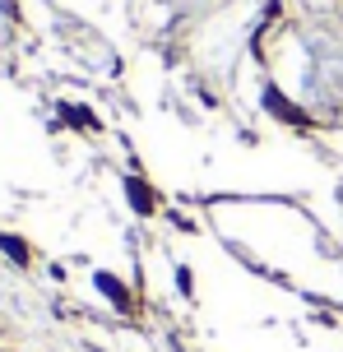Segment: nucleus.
Segmentation results:
<instances>
[{
  "label": "nucleus",
  "mask_w": 343,
  "mask_h": 352,
  "mask_svg": "<svg viewBox=\"0 0 343 352\" xmlns=\"http://www.w3.org/2000/svg\"><path fill=\"white\" fill-rule=\"evenodd\" d=\"M126 195H130V204H135L140 213H153V209H158V199H153V190H148V186L140 181V176H130V181H126Z\"/></svg>",
  "instance_id": "f257e3e1"
},
{
  "label": "nucleus",
  "mask_w": 343,
  "mask_h": 352,
  "mask_svg": "<svg viewBox=\"0 0 343 352\" xmlns=\"http://www.w3.org/2000/svg\"><path fill=\"white\" fill-rule=\"evenodd\" d=\"M265 102H269L274 116H283V121H302V111H292V102L278 93V88H265Z\"/></svg>",
  "instance_id": "f03ea898"
},
{
  "label": "nucleus",
  "mask_w": 343,
  "mask_h": 352,
  "mask_svg": "<svg viewBox=\"0 0 343 352\" xmlns=\"http://www.w3.org/2000/svg\"><path fill=\"white\" fill-rule=\"evenodd\" d=\"M98 287H102V292H107V297L116 301V306H121V311H126V306H130V297H126V287H121V283L111 278V274H98Z\"/></svg>",
  "instance_id": "7ed1b4c3"
},
{
  "label": "nucleus",
  "mask_w": 343,
  "mask_h": 352,
  "mask_svg": "<svg viewBox=\"0 0 343 352\" xmlns=\"http://www.w3.org/2000/svg\"><path fill=\"white\" fill-rule=\"evenodd\" d=\"M0 250H10V260H28V246H23V241H19V236H5V232H0Z\"/></svg>",
  "instance_id": "20e7f679"
},
{
  "label": "nucleus",
  "mask_w": 343,
  "mask_h": 352,
  "mask_svg": "<svg viewBox=\"0 0 343 352\" xmlns=\"http://www.w3.org/2000/svg\"><path fill=\"white\" fill-rule=\"evenodd\" d=\"M177 287L190 297V287H195V278H190V269H177Z\"/></svg>",
  "instance_id": "39448f33"
}]
</instances>
